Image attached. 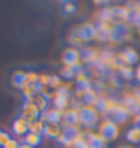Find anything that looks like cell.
<instances>
[{"instance_id": "obj_1", "label": "cell", "mask_w": 140, "mask_h": 148, "mask_svg": "<svg viewBox=\"0 0 140 148\" xmlns=\"http://www.w3.org/2000/svg\"><path fill=\"white\" fill-rule=\"evenodd\" d=\"M78 118L80 124L86 129H92L95 127L99 121V113L93 106H82L78 107Z\"/></svg>"}, {"instance_id": "obj_2", "label": "cell", "mask_w": 140, "mask_h": 148, "mask_svg": "<svg viewBox=\"0 0 140 148\" xmlns=\"http://www.w3.org/2000/svg\"><path fill=\"white\" fill-rule=\"evenodd\" d=\"M98 134L101 136L105 142H111L119 136V129H118V124H115L111 119H104L98 127Z\"/></svg>"}, {"instance_id": "obj_3", "label": "cell", "mask_w": 140, "mask_h": 148, "mask_svg": "<svg viewBox=\"0 0 140 148\" xmlns=\"http://www.w3.org/2000/svg\"><path fill=\"white\" fill-rule=\"evenodd\" d=\"M82 134L78 127H65L62 130L60 136L56 139V145L59 148H69V145Z\"/></svg>"}, {"instance_id": "obj_4", "label": "cell", "mask_w": 140, "mask_h": 148, "mask_svg": "<svg viewBox=\"0 0 140 148\" xmlns=\"http://www.w3.org/2000/svg\"><path fill=\"white\" fill-rule=\"evenodd\" d=\"M130 38H131V33H130V29L126 26V23H115L113 24L110 41L116 42V44H122Z\"/></svg>"}, {"instance_id": "obj_5", "label": "cell", "mask_w": 140, "mask_h": 148, "mask_svg": "<svg viewBox=\"0 0 140 148\" xmlns=\"http://www.w3.org/2000/svg\"><path fill=\"white\" fill-rule=\"evenodd\" d=\"M39 116H41V112H39L36 109V106L32 104L30 101H24L21 109H20V112H18V118H23V119L27 121V123L39 119Z\"/></svg>"}, {"instance_id": "obj_6", "label": "cell", "mask_w": 140, "mask_h": 148, "mask_svg": "<svg viewBox=\"0 0 140 148\" xmlns=\"http://www.w3.org/2000/svg\"><path fill=\"white\" fill-rule=\"evenodd\" d=\"M116 58H118L119 62H121L122 65H125V66H131V65L137 64V60H139L137 51L134 49H131V47H126V49H124L122 51H119L116 55Z\"/></svg>"}, {"instance_id": "obj_7", "label": "cell", "mask_w": 140, "mask_h": 148, "mask_svg": "<svg viewBox=\"0 0 140 148\" xmlns=\"http://www.w3.org/2000/svg\"><path fill=\"white\" fill-rule=\"evenodd\" d=\"M62 60L65 66H77L80 65L82 62V56H80V51L74 47H69V49H66L62 55Z\"/></svg>"}, {"instance_id": "obj_8", "label": "cell", "mask_w": 140, "mask_h": 148, "mask_svg": "<svg viewBox=\"0 0 140 148\" xmlns=\"http://www.w3.org/2000/svg\"><path fill=\"white\" fill-rule=\"evenodd\" d=\"M77 30L80 33V36L83 38L84 44L92 41V39H95V36H97V26L92 24V23H83V24H80L78 27H77Z\"/></svg>"}, {"instance_id": "obj_9", "label": "cell", "mask_w": 140, "mask_h": 148, "mask_svg": "<svg viewBox=\"0 0 140 148\" xmlns=\"http://www.w3.org/2000/svg\"><path fill=\"white\" fill-rule=\"evenodd\" d=\"M128 116H130V112L126 110V107H125L121 101H119L118 107H116V109H115V110H113V112L110 113V115H109V119H111L115 124H118V125H119V124H124L125 121L128 119Z\"/></svg>"}, {"instance_id": "obj_10", "label": "cell", "mask_w": 140, "mask_h": 148, "mask_svg": "<svg viewBox=\"0 0 140 148\" xmlns=\"http://www.w3.org/2000/svg\"><path fill=\"white\" fill-rule=\"evenodd\" d=\"M39 119L44 121V123H56V124H60V121L63 119V112L62 110H57V109H47L44 113H41Z\"/></svg>"}, {"instance_id": "obj_11", "label": "cell", "mask_w": 140, "mask_h": 148, "mask_svg": "<svg viewBox=\"0 0 140 148\" xmlns=\"http://www.w3.org/2000/svg\"><path fill=\"white\" fill-rule=\"evenodd\" d=\"M63 123L66 127H78L80 118H78V109L77 107H71V109L63 112Z\"/></svg>"}, {"instance_id": "obj_12", "label": "cell", "mask_w": 140, "mask_h": 148, "mask_svg": "<svg viewBox=\"0 0 140 148\" xmlns=\"http://www.w3.org/2000/svg\"><path fill=\"white\" fill-rule=\"evenodd\" d=\"M99 53L101 51H97L93 49H89V47H86L80 51V56H82V60L84 64L88 65H97L98 60H99Z\"/></svg>"}, {"instance_id": "obj_13", "label": "cell", "mask_w": 140, "mask_h": 148, "mask_svg": "<svg viewBox=\"0 0 140 148\" xmlns=\"http://www.w3.org/2000/svg\"><path fill=\"white\" fill-rule=\"evenodd\" d=\"M86 139H88V144L89 148H107V142L99 136L98 132L93 133V132H86Z\"/></svg>"}, {"instance_id": "obj_14", "label": "cell", "mask_w": 140, "mask_h": 148, "mask_svg": "<svg viewBox=\"0 0 140 148\" xmlns=\"http://www.w3.org/2000/svg\"><path fill=\"white\" fill-rule=\"evenodd\" d=\"M62 130H63V129L60 127V124H56V123H47V124H45V129H44V136H45V138H48V139L56 140L59 136H60Z\"/></svg>"}, {"instance_id": "obj_15", "label": "cell", "mask_w": 140, "mask_h": 148, "mask_svg": "<svg viewBox=\"0 0 140 148\" xmlns=\"http://www.w3.org/2000/svg\"><path fill=\"white\" fill-rule=\"evenodd\" d=\"M12 132L17 136H26L29 133V123L23 118H15L14 124H12Z\"/></svg>"}, {"instance_id": "obj_16", "label": "cell", "mask_w": 140, "mask_h": 148, "mask_svg": "<svg viewBox=\"0 0 140 148\" xmlns=\"http://www.w3.org/2000/svg\"><path fill=\"white\" fill-rule=\"evenodd\" d=\"M27 101H30L32 104H35L36 106V109L41 112V113H44L47 109H48V98H45L42 94H36V95H33L30 100H27Z\"/></svg>"}, {"instance_id": "obj_17", "label": "cell", "mask_w": 140, "mask_h": 148, "mask_svg": "<svg viewBox=\"0 0 140 148\" xmlns=\"http://www.w3.org/2000/svg\"><path fill=\"white\" fill-rule=\"evenodd\" d=\"M12 85L18 89H24V86H27V73L15 71L12 74Z\"/></svg>"}, {"instance_id": "obj_18", "label": "cell", "mask_w": 140, "mask_h": 148, "mask_svg": "<svg viewBox=\"0 0 140 148\" xmlns=\"http://www.w3.org/2000/svg\"><path fill=\"white\" fill-rule=\"evenodd\" d=\"M82 70H83L82 65H77V66H65V68L60 71V76H62L63 79H66V80H72V79L75 80L77 74L82 71Z\"/></svg>"}, {"instance_id": "obj_19", "label": "cell", "mask_w": 140, "mask_h": 148, "mask_svg": "<svg viewBox=\"0 0 140 148\" xmlns=\"http://www.w3.org/2000/svg\"><path fill=\"white\" fill-rule=\"evenodd\" d=\"M44 129H45V123L41 119L29 123V133H35V134H39V136H44Z\"/></svg>"}, {"instance_id": "obj_20", "label": "cell", "mask_w": 140, "mask_h": 148, "mask_svg": "<svg viewBox=\"0 0 140 148\" xmlns=\"http://www.w3.org/2000/svg\"><path fill=\"white\" fill-rule=\"evenodd\" d=\"M77 11V3L75 2H71V0H68V2H62V6H60V12L63 15L69 17L72 14H75Z\"/></svg>"}, {"instance_id": "obj_21", "label": "cell", "mask_w": 140, "mask_h": 148, "mask_svg": "<svg viewBox=\"0 0 140 148\" xmlns=\"http://www.w3.org/2000/svg\"><path fill=\"white\" fill-rule=\"evenodd\" d=\"M125 138L131 144H140V130L137 129V127H131V129L126 132Z\"/></svg>"}, {"instance_id": "obj_22", "label": "cell", "mask_w": 140, "mask_h": 148, "mask_svg": "<svg viewBox=\"0 0 140 148\" xmlns=\"http://www.w3.org/2000/svg\"><path fill=\"white\" fill-rule=\"evenodd\" d=\"M23 142H26V144H29V145H32L33 148L35 147H38V145H41V142H42V136H39V134H35V133H27L24 136V140Z\"/></svg>"}, {"instance_id": "obj_23", "label": "cell", "mask_w": 140, "mask_h": 148, "mask_svg": "<svg viewBox=\"0 0 140 148\" xmlns=\"http://www.w3.org/2000/svg\"><path fill=\"white\" fill-rule=\"evenodd\" d=\"M68 39H69V42L72 44V45H75V47H82L83 44H84V41H83V38L80 36V33H78V30H77V27L72 30L71 33H69V36H68Z\"/></svg>"}, {"instance_id": "obj_24", "label": "cell", "mask_w": 140, "mask_h": 148, "mask_svg": "<svg viewBox=\"0 0 140 148\" xmlns=\"http://www.w3.org/2000/svg\"><path fill=\"white\" fill-rule=\"evenodd\" d=\"M69 148H89V144H88V139H86V134L82 133L80 136L69 145Z\"/></svg>"}, {"instance_id": "obj_25", "label": "cell", "mask_w": 140, "mask_h": 148, "mask_svg": "<svg viewBox=\"0 0 140 148\" xmlns=\"http://www.w3.org/2000/svg\"><path fill=\"white\" fill-rule=\"evenodd\" d=\"M119 76H121L122 79H125L126 82H130V80H133L136 77V71L131 68V66H124V68L119 71Z\"/></svg>"}, {"instance_id": "obj_26", "label": "cell", "mask_w": 140, "mask_h": 148, "mask_svg": "<svg viewBox=\"0 0 140 148\" xmlns=\"http://www.w3.org/2000/svg\"><path fill=\"white\" fill-rule=\"evenodd\" d=\"M11 139H12V138H11V134H9V133H6V132H3L2 134H0V147L3 148Z\"/></svg>"}, {"instance_id": "obj_27", "label": "cell", "mask_w": 140, "mask_h": 148, "mask_svg": "<svg viewBox=\"0 0 140 148\" xmlns=\"http://www.w3.org/2000/svg\"><path fill=\"white\" fill-rule=\"evenodd\" d=\"M18 147H20V142H18V140H17V139H11L3 148H18Z\"/></svg>"}, {"instance_id": "obj_28", "label": "cell", "mask_w": 140, "mask_h": 148, "mask_svg": "<svg viewBox=\"0 0 140 148\" xmlns=\"http://www.w3.org/2000/svg\"><path fill=\"white\" fill-rule=\"evenodd\" d=\"M134 127H137V129L140 130V113L136 115V118H134Z\"/></svg>"}, {"instance_id": "obj_29", "label": "cell", "mask_w": 140, "mask_h": 148, "mask_svg": "<svg viewBox=\"0 0 140 148\" xmlns=\"http://www.w3.org/2000/svg\"><path fill=\"white\" fill-rule=\"evenodd\" d=\"M134 71H136V79H137V82H140V65L137 66Z\"/></svg>"}, {"instance_id": "obj_30", "label": "cell", "mask_w": 140, "mask_h": 148, "mask_svg": "<svg viewBox=\"0 0 140 148\" xmlns=\"http://www.w3.org/2000/svg\"><path fill=\"white\" fill-rule=\"evenodd\" d=\"M18 148H33V147L29 145V144H26V142H20V147Z\"/></svg>"}, {"instance_id": "obj_31", "label": "cell", "mask_w": 140, "mask_h": 148, "mask_svg": "<svg viewBox=\"0 0 140 148\" xmlns=\"http://www.w3.org/2000/svg\"><path fill=\"white\" fill-rule=\"evenodd\" d=\"M119 148H131V147H119Z\"/></svg>"}, {"instance_id": "obj_32", "label": "cell", "mask_w": 140, "mask_h": 148, "mask_svg": "<svg viewBox=\"0 0 140 148\" xmlns=\"http://www.w3.org/2000/svg\"><path fill=\"white\" fill-rule=\"evenodd\" d=\"M2 133H3V130H0V134H2Z\"/></svg>"}]
</instances>
